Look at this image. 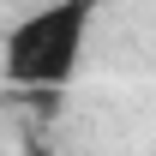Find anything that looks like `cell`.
I'll return each mask as SVG.
<instances>
[{"instance_id":"obj_1","label":"cell","mask_w":156,"mask_h":156,"mask_svg":"<svg viewBox=\"0 0 156 156\" xmlns=\"http://www.w3.org/2000/svg\"><path fill=\"white\" fill-rule=\"evenodd\" d=\"M102 0H48L42 12L18 18L0 42V72L12 90H66L84 60V36Z\"/></svg>"}]
</instances>
